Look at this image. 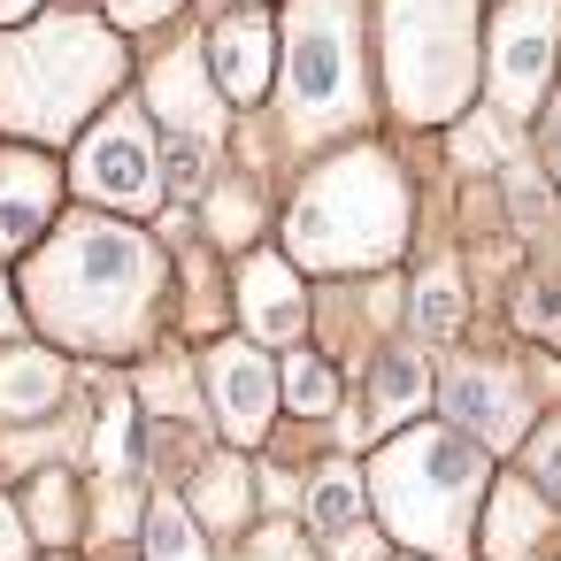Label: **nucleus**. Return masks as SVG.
Wrapping results in <instances>:
<instances>
[{"instance_id":"9b49d317","label":"nucleus","mask_w":561,"mask_h":561,"mask_svg":"<svg viewBox=\"0 0 561 561\" xmlns=\"http://www.w3.org/2000/svg\"><path fill=\"white\" fill-rule=\"evenodd\" d=\"M154 108L170 116V131H193V139H216V116H224V93H216V70L201 47H178L154 62Z\"/></svg>"},{"instance_id":"39448f33","label":"nucleus","mask_w":561,"mask_h":561,"mask_svg":"<svg viewBox=\"0 0 561 561\" xmlns=\"http://www.w3.org/2000/svg\"><path fill=\"white\" fill-rule=\"evenodd\" d=\"M369 484H377V507L400 538H415L431 553H461V523H469V500L484 484V454L461 446L454 431L423 423V431H408L377 454Z\"/></svg>"},{"instance_id":"dca6fc26","label":"nucleus","mask_w":561,"mask_h":561,"mask_svg":"<svg viewBox=\"0 0 561 561\" xmlns=\"http://www.w3.org/2000/svg\"><path fill=\"white\" fill-rule=\"evenodd\" d=\"M423 392H431V377H423L408 354H385V362L369 369V408H362V423H369V431H385V423H392V415H408Z\"/></svg>"},{"instance_id":"5701e85b","label":"nucleus","mask_w":561,"mask_h":561,"mask_svg":"<svg viewBox=\"0 0 561 561\" xmlns=\"http://www.w3.org/2000/svg\"><path fill=\"white\" fill-rule=\"evenodd\" d=\"M530 477H538V484H553V500H561V415L530 438Z\"/></svg>"},{"instance_id":"4468645a","label":"nucleus","mask_w":561,"mask_h":561,"mask_svg":"<svg viewBox=\"0 0 561 561\" xmlns=\"http://www.w3.org/2000/svg\"><path fill=\"white\" fill-rule=\"evenodd\" d=\"M239 300H247V331H254V339H293V331L308 323V293H300L293 270L270 262V254H254V262L239 270Z\"/></svg>"},{"instance_id":"1a4fd4ad","label":"nucleus","mask_w":561,"mask_h":561,"mask_svg":"<svg viewBox=\"0 0 561 561\" xmlns=\"http://www.w3.org/2000/svg\"><path fill=\"white\" fill-rule=\"evenodd\" d=\"M277 62H285V39L262 9H224L216 32H208V70H216V93L254 108L270 85H277Z\"/></svg>"},{"instance_id":"6e6552de","label":"nucleus","mask_w":561,"mask_h":561,"mask_svg":"<svg viewBox=\"0 0 561 561\" xmlns=\"http://www.w3.org/2000/svg\"><path fill=\"white\" fill-rule=\"evenodd\" d=\"M78 193L85 201H101V208H154V193H162V170H154V139H147V124L131 116V108H116V116H101L93 124V139L78 147Z\"/></svg>"},{"instance_id":"4be33fe9","label":"nucleus","mask_w":561,"mask_h":561,"mask_svg":"<svg viewBox=\"0 0 561 561\" xmlns=\"http://www.w3.org/2000/svg\"><path fill=\"white\" fill-rule=\"evenodd\" d=\"M201 492H208L201 507H208L216 523H239V492H247V477H239V469H208V484H201Z\"/></svg>"},{"instance_id":"c85d7f7f","label":"nucleus","mask_w":561,"mask_h":561,"mask_svg":"<svg viewBox=\"0 0 561 561\" xmlns=\"http://www.w3.org/2000/svg\"><path fill=\"white\" fill-rule=\"evenodd\" d=\"M32 9H39V0H0V24H24Z\"/></svg>"},{"instance_id":"f8f14e48","label":"nucleus","mask_w":561,"mask_h":561,"mask_svg":"<svg viewBox=\"0 0 561 561\" xmlns=\"http://www.w3.org/2000/svg\"><path fill=\"white\" fill-rule=\"evenodd\" d=\"M446 415H461L469 431H484L492 446H507L523 431V392L507 369H454L446 377Z\"/></svg>"},{"instance_id":"393cba45","label":"nucleus","mask_w":561,"mask_h":561,"mask_svg":"<svg viewBox=\"0 0 561 561\" xmlns=\"http://www.w3.org/2000/svg\"><path fill=\"white\" fill-rule=\"evenodd\" d=\"M247 561H308V553H300V538H293V530H270V538H262Z\"/></svg>"},{"instance_id":"9d476101","label":"nucleus","mask_w":561,"mask_h":561,"mask_svg":"<svg viewBox=\"0 0 561 561\" xmlns=\"http://www.w3.org/2000/svg\"><path fill=\"white\" fill-rule=\"evenodd\" d=\"M208 385H216L224 431H231L239 446H254V438L270 431V415H277V377H270V362H262L254 346H216Z\"/></svg>"},{"instance_id":"aec40b11","label":"nucleus","mask_w":561,"mask_h":561,"mask_svg":"<svg viewBox=\"0 0 561 561\" xmlns=\"http://www.w3.org/2000/svg\"><path fill=\"white\" fill-rule=\"evenodd\" d=\"M454 323H461V293H454L446 270H431V277L415 285V331H423V339H454Z\"/></svg>"},{"instance_id":"bb28decb","label":"nucleus","mask_w":561,"mask_h":561,"mask_svg":"<svg viewBox=\"0 0 561 561\" xmlns=\"http://www.w3.org/2000/svg\"><path fill=\"white\" fill-rule=\"evenodd\" d=\"M546 162H553V178H561V85H553V108H546Z\"/></svg>"},{"instance_id":"f3484780","label":"nucleus","mask_w":561,"mask_h":561,"mask_svg":"<svg viewBox=\"0 0 561 561\" xmlns=\"http://www.w3.org/2000/svg\"><path fill=\"white\" fill-rule=\"evenodd\" d=\"M62 392V362L55 354H0V408L9 415H32Z\"/></svg>"},{"instance_id":"b1692460","label":"nucleus","mask_w":561,"mask_h":561,"mask_svg":"<svg viewBox=\"0 0 561 561\" xmlns=\"http://www.w3.org/2000/svg\"><path fill=\"white\" fill-rule=\"evenodd\" d=\"M170 9H185V0H108V16H116L124 32H147V24H162Z\"/></svg>"},{"instance_id":"f03ea898","label":"nucleus","mask_w":561,"mask_h":561,"mask_svg":"<svg viewBox=\"0 0 561 561\" xmlns=\"http://www.w3.org/2000/svg\"><path fill=\"white\" fill-rule=\"evenodd\" d=\"M124 78V39L93 16H47L0 55V124L24 139H70Z\"/></svg>"},{"instance_id":"0eeeda50","label":"nucleus","mask_w":561,"mask_h":561,"mask_svg":"<svg viewBox=\"0 0 561 561\" xmlns=\"http://www.w3.org/2000/svg\"><path fill=\"white\" fill-rule=\"evenodd\" d=\"M561 70V0H500L492 39H484V78L507 116L538 108V93Z\"/></svg>"},{"instance_id":"a211bd4d","label":"nucleus","mask_w":561,"mask_h":561,"mask_svg":"<svg viewBox=\"0 0 561 561\" xmlns=\"http://www.w3.org/2000/svg\"><path fill=\"white\" fill-rule=\"evenodd\" d=\"M308 523H316V530H331V538H346V530L362 523V477H354V469H331V477H316Z\"/></svg>"},{"instance_id":"412c9836","label":"nucleus","mask_w":561,"mask_h":561,"mask_svg":"<svg viewBox=\"0 0 561 561\" xmlns=\"http://www.w3.org/2000/svg\"><path fill=\"white\" fill-rule=\"evenodd\" d=\"M285 400H293L300 415H323V408L339 400V377H331V362H316V354H293V362H285Z\"/></svg>"},{"instance_id":"a878e982","label":"nucleus","mask_w":561,"mask_h":561,"mask_svg":"<svg viewBox=\"0 0 561 561\" xmlns=\"http://www.w3.org/2000/svg\"><path fill=\"white\" fill-rule=\"evenodd\" d=\"M216 224H224V231H254V201H247V193H224Z\"/></svg>"},{"instance_id":"7ed1b4c3","label":"nucleus","mask_w":561,"mask_h":561,"mask_svg":"<svg viewBox=\"0 0 561 561\" xmlns=\"http://www.w3.org/2000/svg\"><path fill=\"white\" fill-rule=\"evenodd\" d=\"M408 231V193L400 170L369 147L339 154L331 170L308 178V193L293 201V254L308 270H362L385 262Z\"/></svg>"},{"instance_id":"f257e3e1","label":"nucleus","mask_w":561,"mask_h":561,"mask_svg":"<svg viewBox=\"0 0 561 561\" xmlns=\"http://www.w3.org/2000/svg\"><path fill=\"white\" fill-rule=\"evenodd\" d=\"M154 300V254L124 224H70L32 262V308L70 346H124Z\"/></svg>"},{"instance_id":"2eb2a0df","label":"nucleus","mask_w":561,"mask_h":561,"mask_svg":"<svg viewBox=\"0 0 561 561\" xmlns=\"http://www.w3.org/2000/svg\"><path fill=\"white\" fill-rule=\"evenodd\" d=\"M546 538H553V507L530 484L492 492V523H484V553L492 561H530V553H546Z\"/></svg>"},{"instance_id":"c756f323","label":"nucleus","mask_w":561,"mask_h":561,"mask_svg":"<svg viewBox=\"0 0 561 561\" xmlns=\"http://www.w3.org/2000/svg\"><path fill=\"white\" fill-rule=\"evenodd\" d=\"M231 9H262V0H231Z\"/></svg>"},{"instance_id":"20e7f679","label":"nucleus","mask_w":561,"mask_h":561,"mask_svg":"<svg viewBox=\"0 0 561 561\" xmlns=\"http://www.w3.org/2000/svg\"><path fill=\"white\" fill-rule=\"evenodd\" d=\"M385 85L408 124H454L477 85V0H385Z\"/></svg>"},{"instance_id":"423d86ee","label":"nucleus","mask_w":561,"mask_h":561,"mask_svg":"<svg viewBox=\"0 0 561 561\" xmlns=\"http://www.w3.org/2000/svg\"><path fill=\"white\" fill-rule=\"evenodd\" d=\"M285 116L300 139L362 124V0H285Z\"/></svg>"},{"instance_id":"cd10ccee","label":"nucleus","mask_w":561,"mask_h":561,"mask_svg":"<svg viewBox=\"0 0 561 561\" xmlns=\"http://www.w3.org/2000/svg\"><path fill=\"white\" fill-rule=\"evenodd\" d=\"M0 561H24V530H16L9 507H0Z\"/></svg>"},{"instance_id":"6ab92c4d","label":"nucleus","mask_w":561,"mask_h":561,"mask_svg":"<svg viewBox=\"0 0 561 561\" xmlns=\"http://www.w3.org/2000/svg\"><path fill=\"white\" fill-rule=\"evenodd\" d=\"M147 561H201V530H193V515H185L178 500L154 507V523H147Z\"/></svg>"},{"instance_id":"ddd939ff","label":"nucleus","mask_w":561,"mask_h":561,"mask_svg":"<svg viewBox=\"0 0 561 561\" xmlns=\"http://www.w3.org/2000/svg\"><path fill=\"white\" fill-rule=\"evenodd\" d=\"M55 216V170L39 154H0V254H16Z\"/></svg>"}]
</instances>
